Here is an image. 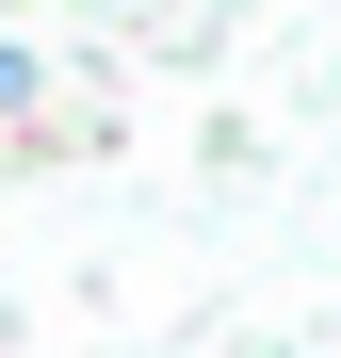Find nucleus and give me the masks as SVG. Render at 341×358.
<instances>
[{"label":"nucleus","mask_w":341,"mask_h":358,"mask_svg":"<svg viewBox=\"0 0 341 358\" xmlns=\"http://www.w3.org/2000/svg\"><path fill=\"white\" fill-rule=\"evenodd\" d=\"M33 98H49V66H33L17 33H0V131H33Z\"/></svg>","instance_id":"obj_1"}]
</instances>
